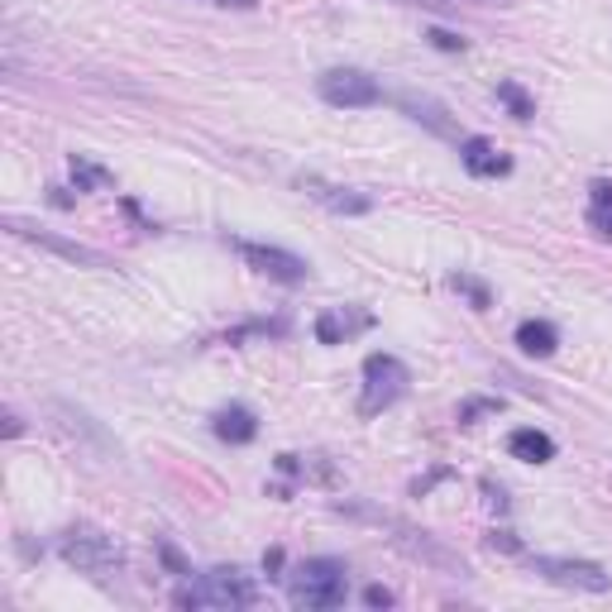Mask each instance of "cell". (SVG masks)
Here are the masks:
<instances>
[{
	"label": "cell",
	"instance_id": "cell-27",
	"mask_svg": "<svg viewBox=\"0 0 612 612\" xmlns=\"http://www.w3.org/2000/svg\"><path fill=\"white\" fill-rule=\"evenodd\" d=\"M216 5H234V10H254L258 0H216Z\"/></svg>",
	"mask_w": 612,
	"mask_h": 612
},
{
	"label": "cell",
	"instance_id": "cell-19",
	"mask_svg": "<svg viewBox=\"0 0 612 612\" xmlns=\"http://www.w3.org/2000/svg\"><path fill=\"white\" fill-rule=\"evenodd\" d=\"M454 288H460V292H469V302H474L478 311H488V288H484V282H474V278H464V273H454Z\"/></svg>",
	"mask_w": 612,
	"mask_h": 612
},
{
	"label": "cell",
	"instance_id": "cell-17",
	"mask_svg": "<svg viewBox=\"0 0 612 612\" xmlns=\"http://www.w3.org/2000/svg\"><path fill=\"white\" fill-rule=\"evenodd\" d=\"M498 101L512 111V120H531V115H536V101H531L517 82H498Z\"/></svg>",
	"mask_w": 612,
	"mask_h": 612
},
{
	"label": "cell",
	"instance_id": "cell-25",
	"mask_svg": "<svg viewBox=\"0 0 612 612\" xmlns=\"http://www.w3.org/2000/svg\"><path fill=\"white\" fill-rule=\"evenodd\" d=\"M20 431H24L20 416H15V412H5V436H20Z\"/></svg>",
	"mask_w": 612,
	"mask_h": 612
},
{
	"label": "cell",
	"instance_id": "cell-20",
	"mask_svg": "<svg viewBox=\"0 0 612 612\" xmlns=\"http://www.w3.org/2000/svg\"><path fill=\"white\" fill-rule=\"evenodd\" d=\"M426 38H431L440 54H464V38H460V34H450V30H431Z\"/></svg>",
	"mask_w": 612,
	"mask_h": 612
},
{
	"label": "cell",
	"instance_id": "cell-3",
	"mask_svg": "<svg viewBox=\"0 0 612 612\" xmlns=\"http://www.w3.org/2000/svg\"><path fill=\"white\" fill-rule=\"evenodd\" d=\"M292 603L307 608V612H321V608H340L345 593H349V569L340 559H307V565L292 569Z\"/></svg>",
	"mask_w": 612,
	"mask_h": 612
},
{
	"label": "cell",
	"instance_id": "cell-24",
	"mask_svg": "<svg viewBox=\"0 0 612 612\" xmlns=\"http://www.w3.org/2000/svg\"><path fill=\"white\" fill-rule=\"evenodd\" d=\"M589 220L598 226V234H608V240H612V211H598V206H589Z\"/></svg>",
	"mask_w": 612,
	"mask_h": 612
},
{
	"label": "cell",
	"instance_id": "cell-2",
	"mask_svg": "<svg viewBox=\"0 0 612 612\" xmlns=\"http://www.w3.org/2000/svg\"><path fill=\"white\" fill-rule=\"evenodd\" d=\"M58 555L68 559V565L77 569V575L96 579V584H115L125 569V551L115 545V536H106L101 527L91 522H77L58 536Z\"/></svg>",
	"mask_w": 612,
	"mask_h": 612
},
{
	"label": "cell",
	"instance_id": "cell-8",
	"mask_svg": "<svg viewBox=\"0 0 612 612\" xmlns=\"http://www.w3.org/2000/svg\"><path fill=\"white\" fill-rule=\"evenodd\" d=\"M402 393H407V369H402V359H393V355H369L363 359V402H359V412H383V407H393Z\"/></svg>",
	"mask_w": 612,
	"mask_h": 612
},
{
	"label": "cell",
	"instance_id": "cell-14",
	"mask_svg": "<svg viewBox=\"0 0 612 612\" xmlns=\"http://www.w3.org/2000/svg\"><path fill=\"white\" fill-rule=\"evenodd\" d=\"M211 426H216V436H220V440H230V446H250V440L258 436V416H254L250 407H240V402L220 407Z\"/></svg>",
	"mask_w": 612,
	"mask_h": 612
},
{
	"label": "cell",
	"instance_id": "cell-15",
	"mask_svg": "<svg viewBox=\"0 0 612 612\" xmlns=\"http://www.w3.org/2000/svg\"><path fill=\"white\" fill-rule=\"evenodd\" d=\"M517 349L531 355V359H551L559 349V331L551 321H522L517 325Z\"/></svg>",
	"mask_w": 612,
	"mask_h": 612
},
{
	"label": "cell",
	"instance_id": "cell-11",
	"mask_svg": "<svg viewBox=\"0 0 612 612\" xmlns=\"http://www.w3.org/2000/svg\"><path fill=\"white\" fill-rule=\"evenodd\" d=\"M460 163L474 177H503V173H512V159H507L503 149H493L488 139H478V135H464L460 139Z\"/></svg>",
	"mask_w": 612,
	"mask_h": 612
},
{
	"label": "cell",
	"instance_id": "cell-18",
	"mask_svg": "<svg viewBox=\"0 0 612 612\" xmlns=\"http://www.w3.org/2000/svg\"><path fill=\"white\" fill-rule=\"evenodd\" d=\"M72 177H77V187H111L106 168H96V163H86V159H72Z\"/></svg>",
	"mask_w": 612,
	"mask_h": 612
},
{
	"label": "cell",
	"instance_id": "cell-26",
	"mask_svg": "<svg viewBox=\"0 0 612 612\" xmlns=\"http://www.w3.org/2000/svg\"><path fill=\"white\" fill-rule=\"evenodd\" d=\"M397 5H416V10H440V0H397Z\"/></svg>",
	"mask_w": 612,
	"mask_h": 612
},
{
	"label": "cell",
	"instance_id": "cell-23",
	"mask_svg": "<svg viewBox=\"0 0 612 612\" xmlns=\"http://www.w3.org/2000/svg\"><path fill=\"white\" fill-rule=\"evenodd\" d=\"M488 545H493V551H522V545L512 541V531H493V536H488Z\"/></svg>",
	"mask_w": 612,
	"mask_h": 612
},
{
	"label": "cell",
	"instance_id": "cell-16",
	"mask_svg": "<svg viewBox=\"0 0 612 612\" xmlns=\"http://www.w3.org/2000/svg\"><path fill=\"white\" fill-rule=\"evenodd\" d=\"M369 325V316H349V311H325V316L316 321V340L321 345H345L355 331H363Z\"/></svg>",
	"mask_w": 612,
	"mask_h": 612
},
{
	"label": "cell",
	"instance_id": "cell-5",
	"mask_svg": "<svg viewBox=\"0 0 612 612\" xmlns=\"http://www.w3.org/2000/svg\"><path fill=\"white\" fill-rule=\"evenodd\" d=\"M531 575L545 584H559V589H579V593H608L612 575L593 559H569V555H531L527 559Z\"/></svg>",
	"mask_w": 612,
	"mask_h": 612
},
{
	"label": "cell",
	"instance_id": "cell-1",
	"mask_svg": "<svg viewBox=\"0 0 612 612\" xmlns=\"http://www.w3.org/2000/svg\"><path fill=\"white\" fill-rule=\"evenodd\" d=\"M335 512H345V517H355V522H373L379 531H393V541L397 551H407L412 559H422V565H431L440 569V575H469V565L454 551H446L431 531H422V527H412V522H402V517L393 512H383V507H373V503H335Z\"/></svg>",
	"mask_w": 612,
	"mask_h": 612
},
{
	"label": "cell",
	"instance_id": "cell-13",
	"mask_svg": "<svg viewBox=\"0 0 612 612\" xmlns=\"http://www.w3.org/2000/svg\"><path fill=\"white\" fill-rule=\"evenodd\" d=\"M507 454L522 464H551L555 460V440L536 431V426H517L512 436H507Z\"/></svg>",
	"mask_w": 612,
	"mask_h": 612
},
{
	"label": "cell",
	"instance_id": "cell-7",
	"mask_svg": "<svg viewBox=\"0 0 612 612\" xmlns=\"http://www.w3.org/2000/svg\"><path fill=\"white\" fill-rule=\"evenodd\" d=\"M230 250L244 258L254 273H264V278L273 282H288V288H297V282L311 278L307 258H297L292 250H278V244H258V240H230Z\"/></svg>",
	"mask_w": 612,
	"mask_h": 612
},
{
	"label": "cell",
	"instance_id": "cell-6",
	"mask_svg": "<svg viewBox=\"0 0 612 612\" xmlns=\"http://www.w3.org/2000/svg\"><path fill=\"white\" fill-rule=\"evenodd\" d=\"M316 91H321V101H331V106H340V111H363V106H379V101H383V86L373 82L369 72H359V68L321 72Z\"/></svg>",
	"mask_w": 612,
	"mask_h": 612
},
{
	"label": "cell",
	"instance_id": "cell-4",
	"mask_svg": "<svg viewBox=\"0 0 612 612\" xmlns=\"http://www.w3.org/2000/svg\"><path fill=\"white\" fill-rule=\"evenodd\" d=\"M254 598V584L240 569H206L187 589H177V608H250Z\"/></svg>",
	"mask_w": 612,
	"mask_h": 612
},
{
	"label": "cell",
	"instance_id": "cell-9",
	"mask_svg": "<svg viewBox=\"0 0 612 612\" xmlns=\"http://www.w3.org/2000/svg\"><path fill=\"white\" fill-rule=\"evenodd\" d=\"M5 230H10V234H20V240H30V244H38V250L68 258V264H82V268H111V258L101 254V250H86V244H77V240H62V234H54V230H38V226H30V220L5 216Z\"/></svg>",
	"mask_w": 612,
	"mask_h": 612
},
{
	"label": "cell",
	"instance_id": "cell-21",
	"mask_svg": "<svg viewBox=\"0 0 612 612\" xmlns=\"http://www.w3.org/2000/svg\"><path fill=\"white\" fill-rule=\"evenodd\" d=\"M363 603L369 608H393V593H388L383 584H369V589H363Z\"/></svg>",
	"mask_w": 612,
	"mask_h": 612
},
{
	"label": "cell",
	"instance_id": "cell-22",
	"mask_svg": "<svg viewBox=\"0 0 612 612\" xmlns=\"http://www.w3.org/2000/svg\"><path fill=\"white\" fill-rule=\"evenodd\" d=\"M593 206H598V211H612V182H593Z\"/></svg>",
	"mask_w": 612,
	"mask_h": 612
},
{
	"label": "cell",
	"instance_id": "cell-10",
	"mask_svg": "<svg viewBox=\"0 0 612 612\" xmlns=\"http://www.w3.org/2000/svg\"><path fill=\"white\" fill-rule=\"evenodd\" d=\"M302 192H307L311 201H321L325 211H335V216H363V211H373V201L363 197V192L335 187V182H325V177H302Z\"/></svg>",
	"mask_w": 612,
	"mask_h": 612
},
{
	"label": "cell",
	"instance_id": "cell-12",
	"mask_svg": "<svg viewBox=\"0 0 612 612\" xmlns=\"http://www.w3.org/2000/svg\"><path fill=\"white\" fill-rule=\"evenodd\" d=\"M397 106L407 111L416 125H426V129H431V135H446V139H464V135H460V125L450 120V111L440 106V101H431V96H416V91H402V96H397Z\"/></svg>",
	"mask_w": 612,
	"mask_h": 612
}]
</instances>
